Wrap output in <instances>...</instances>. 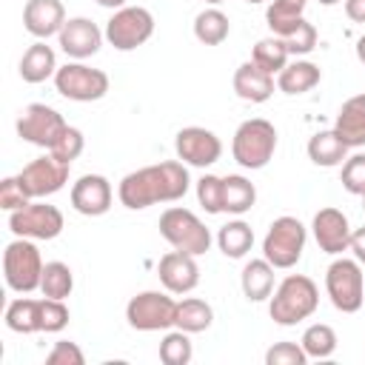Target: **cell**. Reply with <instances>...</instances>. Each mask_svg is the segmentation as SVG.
Wrapping results in <instances>:
<instances>
[{"instance_id": "cell-1", "label": "cell", "mask_w": 365, "mask_h": 365, "mask_svg": "<svg viewBox=\"0 0 365 365\" xmlns=\"http://www.w3.org/2000/svg\"><path fill=\"white\" fill-rule=\"evenodd\" d=\"M188 185H191V177H188L185 163L182 160H165V163L145 165V168H137V171L125 174L120 180L117 197L125 208L143 211V208L157 205V202L182 200Z\"/></svg>"}, {"instance_id": "cell-2", "label": "cell", "mask_w": 365, "mask_h": 365, "mask_svg": "<svg viewBox=\"0 0 365 365\" xmlns=\"http://www.w3.org/2000/svg\"><path fill=\"white\" fill-rule=\"evenodd\" d=\"M319 305V291H317V282L305 274H288L274 297H271V305H268V314L277 325H297L302 319H308Z\"/></svg>"}, {"instance_id": "cell-3", "label": "cell", "mask_w": 365, "mask_h": 365, "mask_svg": "<svg viewBox=\"0 0 365 365\" xmlns=\"http://www.w3.org/2000/svg\"><path fill=\"white\" fill-rule=\"evenodd\" d=\"M277 151V128L274 123L262 120V117H251L245 123H240V128L234 131L231 140V154L242 168H265L271 163Z\"/></svg>"}, {"instance_id": "cell-4", "label": "cell", "mask_w": 365, "mask_h": 365, "mask_svg": "<svg viewBox=\"0 0 365 365\" xmlns=\"http://www.w3.org/2000/svg\"><path fill=\"white\" fill-rule=\"evenodd\" d=\"M160 234L171 248L194 254V257L211 248V231L205 228V222L194 211L180 208V205H171L160 214Z\"/></svg>"}, {"instance_id": "cell-5", "label": "cell", "mask_w": 365, "mask_h": 365, "mask_svg": "<svg viewBox=\"0 0 365 365\" xmlns=\"http://www.w3.org/2000/svg\"><path fill=\"white\" fill-rule=\"evenodd\" d=\"M43 257H40V248L29 240V237H17L6 245L3 251V277H6V285L17 294H31L34 288H40V279H43Z\"/></svg>"}, {"instance_id": "cell-6", "label": "cell", "mask_w": 365, "mask_h": 365, "mask_svg": "<svg viewBox=\"0 0 365 365\" xmlns=\"http://www.w3.org/2000/svg\"><path fill=\"white\" fill-rule=\"evenodd\" d=\"M308 231L297 217H277L268 225V234L262 240V257L274 268H294L305 251Z\"/></svg>"}, {"instance_id": "cell-7", "label": "cell", "mask_w": 365, "mask_h": 365, "mask_svg": "<svg viewBox=\"0 0 365 365\" xmlns=\"http://www.w3.org/2000/svg\"><path fill=\"white\" fill-rule=\"evenodd\" d=\"M325 291L334 302L336 311L342 314H356L365 302V277H362V265L356 259L339 257L328 265L325 271Z\"/></svg>"}, {"instance_id": "cell-8", "label": "cell", "mask_w": 365, "mask_h": 365, "mask_svg": "<svg viewBox=\"0 0 365 365\" xmlns=\"http://www.w3.org/2000/svg\"><path fill=\"white\" fill-rule=\"evenodd\" d=\"M54 86L66 100L74 103H94L103 100L108 91V74L103 68H91L86 63H66L54 74Z\"/></svg>"}, {"instance_id": "cell-9", "label": "cell", "mask_w": 365, "mask_h": 365, "mask_svg": "<svg viewBox=\"0 0 365 365\" xmlns=\"http://www.w3.org/2000/svg\"><path fill=\"white\" fill-rule=\"evenodd\" d=\"M154 34V17L143 6H123L106 23V40L117 51H134Z\"/></svg>"}, {"instance_id": "cell-10", "label": "cell", "mask_w": 365, "mask_h": 365, "mask_svg": "<svg viewBox=\"0 0 365 365\" xmlns=\"http://www.w3.org/2000/svg\"><path fill=\"white\" fill-rule=\"evenodd\" d=\"M177 302L163 291H140L125 305V319L134 331H165L174 328Z\"/></svg>"}, {"instance_id": "cell-11", "label": "cell", "mask_w": 365, "mask_h": 365, "mask_svg": "<svg viewBox=\"0 0 365 365\" xmlns=\"http://www.w3.org/2000/svg\"><path fill=\"white\" fill-rule=\"evenodd\" d=\"M9 228L14 237L29 240H54L63 231V211L48 202H29L9 214Z\"/></svg>"}, {"instance_id": "cell-12", "label": "cell", "mask_w": 365, "mask_h": 365, "mask_svg": "<svg viewBox=\"0 0 365 365\" xmlns=\"http://www.w3.org/2000/svg\"><path fill=\"white\" fill-rule=\"evenodd\" d=\"M68 128V123L63 120L60 111H54L51 106L46 103H31L23 108V114L17 117V134L31 143V145H40V148H51L60 134Z\"/></svg>"}, {"instance_id": "cell-13", "label": "cell", "mask_w": 365, "mask_h": 365, "mask_svg": "<svg viewBox=\"0 0 365 365\" xmlns=\"http://www.w3.org/2000/svg\"><path fill=\"white\" fill-rule=\"evenodd\" d=\"M68 163H60L51 151L31 160L29 165H23V171L17 174L20 185L26 188V194L31 200H43V197H51L57 194L66 182H68Z\"/></svg>"}, {"instance_id": "cell-14", "label": "cell", "mask_w": 365, "mask_h": 365, "mask_svg": "<svg viewBox=\"0 0 365 365\" xmlns=\"http://www.w3.org/2000/svg\"><path fill=\"white\" fill-rule=\"evenodd\" d=\"M174 148H177V157L185 163V165H197V168H205V165H214L222 154V143L214 131L202 128V125H185L177 131V140H174Z\"/></svg>"}, {"instance_id": "cell-15", "label": "cell", "mask_w": 365, "mask_h": 365, "mask_svg": "<svg viewBox=\"0 0 365 365\" xmlns=\"http://www.w3.org/2000/svg\"><path fill=\"white\" fill-rule=\"evenodd\" d=\"M311 231H314V240L319 245V251L325 254H342L351 248V222L348 217L339 211V208H319L314 214V222H311Z\"/></svg>"}, {"instance_id": "cell-16", "label": "cell", "mask_w": 365, "mask_h": 365, "mask_svg": "<svg viewBox=\"0 0 365 365\" xmlns=\"http://www.w3.org/2000/svg\"><path fill=\"white\" fill-rule=\"evenodd\" d=\"M111 182L103 174H83L71 185V208L83 217H103L111 208Z\"/></svg>"}, {"instance_id": "cell-17", "label": "cell", "mask_w": 365, "mask_h": 365, "mask_svg": "<svg viewBox=\"0 0 365 365\" xmlns=\"http://www.w3.org/2000/svg\"><path fill=\"white\" fill-rule=\"evenodd\" d=\"M157 274H160V282L165 285V291H171V294H188L200 282L197 257L185 254V251H177V248L168 251L165 257H160Z\"/></svg>"}, {"instance_id": "cell-18", "label": "cell", "mask_w": 365, "mask_h": 365, "mask_svg": "<svg viewBox=\"0 0 365 365\" xmlns=\"http://www.w3.org/2000/svg\"><path fill=\"white\" fill-rule=\"evenodd\" d=\"M103 37H106V31H100L97 23H91L88 17H71V20H66V26L57 34L60 48L68 57H74V60H86V57L97 54L100 46H103Z\"/></svg>"}, {"instance_id": "cell-19", "label": "cell", "mask_w": 365, "mask_h": 365, "mask_svg": "<svg viewBox=\"0 0 365 365\" xmlns=\"http://www.w3.org/2000/svg\"><path fill=\"white\" fill-rule=\"evenodd\" d=\"M23 26L31 37L48 40L66 26V9L60 0H29L23 6Z\"/></svg>"}, {"instance_id": "cell-20", "label": "cell", "mask_w": 365, "mask_h": 365, "mask_svg": "<svg viewBox=\"0 0 365 365\" xmlns=\"http://www.w3.org/2000/svg\"><path fill=\"white\" fill-rule=\"evenodd\" d=\"M234 91L245 103H265L274 94V74L248 60L234 71Z\"/></svg>"}, {"instance_id": "cell-21", "label": "cell", "mask_w": 365, "mask_h": 365, "mask_svg": "<svg viewBox=\"0 0 365 365\" xmlns=\"http://www.w3.org/2000/svg\"><path fill=\"white\" fill-rule=\"evenodd\" d=\"M334 131L342 137V143L348 148H359L365 145V94H354L342 103Z\"/></svg>"}, {"instance_id": "cell-22", "label": "cell", "mask_w": 365, "mask_h": 365, "mask_svg": "<svg viewBox=\"0 0 365 365\" xmlns=\"http://www.w3.org/2000/svg\"><path fill=\"white\" fill-rule=\"evenodd\" d=\"M51 74H57V57H54V48L46 46L43 40H37L34 46H29L20 57V77L23 83H43L48 80Z\"/></svg>"}, {"instance_id": "cell-23", "label": "cell", "mask_w": 365, "mask_h": 365, "mask_svg": "<svg viewBox=\"0 0 365 365\" xmlns=\"http://www.w3.org/2000/svg\"><path fill=\"white\" fill-rule=\"evenodd\" d=\"M240 285H242L245 299H251V302L268 299L274 294V265L265 257L245 262V268L240 274Z\"/></svg>"}, {"instance_id": "cell-24", "label": "cell", "mask_w": 365, "mask_h": 365, "mask_svg": "<svg viewBox=\"0 0 365 365\" xmlns=\"http://www.w3.org/2000/svg\"><path fill=\"white\" fill-rule=\"evenodd\" d=\"M319 66L311 60H294L277 74V88L282 94H305L319 83Z\"/></svg>"}, {"instance_id": "cell-25", "label": "cell", "mask_w": 365, "mask_h": 365, "mask_svg": "<svg viewBox=\"0 0 365 365\" xmlns=\"http://www.w3.org/2000/svg\"><path fill=\"white\" fill-rule=\"evenodd\" d=\"M308 157L314 165H322V168H334V165H342L345 157H348V145L342 143V137L331 128V131H317L311 140H308Z\"/></svg>"}, {"instance_id": "cell-26", "label": "cell", "mask_w": 365, "mask_h": 365, "mask_svg": "<svg viewBox=\"0 0 365 365\" xmlns=\"http://www.w3.org/2000/svg\"><path fill=\"white\" fill-rule=\"evenodd\" d=\"M257 202V188L251 180H245L242 174H228L222 177V211L225 214H245L251 211Z\"/></svg>"}, {"instance_id": "cell-27", "label": "cell", "mask_w": 365, "mask_h": 365, "mask_svg": "<svg viewBox=\"0 0 365 365\" xmlns=\"http://www.w3.org/2000/svg\"><path fill=\"white\" fill-rule=\"evenodd\" d=\"M214 322V308L200 299V297H188L182 302H177V317H174V328L185 331V334H200L205 328H211Z\"/></svg>"}, {"instance_id": "cell-28", "label": "cell", "mask_w": 365, "mask_h": 365, "mask_svg": "<svg viewBox=\"0 0 365 365\" xmlns=\"http://www.w3.org/2000/svg\"><path fill=\"white\" fill-rule=\"evenodd\" d=\"M217 245L228 259H240L254 245V231L245 220H231L217 231Z\"/></svg>"}, {"instance_id": "cell-29", "label": "cell", "mask_w": 365, "mask_h": 365, "mask_svg": "<svg viewBox=\"0 0 365 365\" xmlns=\"http://www.w3.org/2000/svg\"><path fill=\"white\" fill-rule=\"evenodd\" d=\"M40 302L31 297H17L6 308V328L14 334H37L40 331Z\"/></svg>"}, {"instance_id": "cell-30", "label": "cell", "mask_w": 365, "mask_h": 365, "mask_svg": "<svg viewBox=\"0 0 365 365\" xmlns=\"http://www.w3.org/2000/svg\"><path fill=\"white\" fill-rule=\"evenodd\" d=\"M308 0H271L268 11H265V20H268V29L277 34V37H285L291 34L299 20H302V11H305Z\"/></svg>"}, {"instance_id": "cell-31", "label": "cell", "mask_w": 365, "mask_h": 365, "mask_svg": "<svg viewBox=\"0 0 365 365\" xmlns=\"http://www.w3.org/2000/svg\"><path fill=\"white\" fill-rule=\"evenodd\" d=\"M231 31L228 17L220 9H205L194 17V37L205 46H220Z\"/></svg>"}, {"instance_id": "cell-32", "label": "cell", "mask_w": 365, "mask_h": 365, "mask_svg": "<svg viewBox=\"0 0 365 365\" xmlns=\"http://www.w3.org/2000/svg\"><path fill=\"white\" fill-rule=\"evenodd\" d=\"M288 57H291V51H288V46H285V40L277 37V34L259 40V43L254 46V51H251V60H254L259 68H265L268 74H279V71L288 66Z\"/></svg>"}, {"instance_id": "cell-33", "label": "cell", "mask_w": 365, "mask_h": 365, "mask_svg": "<svg viewBox=\"0 0 365 365\" xmlns=\"http://www.w3.org/2000/svg\"><path fill=\"white\" fill-rule=\"evenodd\" d=\"M299 345L305 348L308 359H328L334 351H336V331L325 322H317V325H308Z\"/></svg>"}, {"instance_id": "cell-34", "label": "cell", "mask_w": 365, "mask_h": 365, "mask_svg": "<svg viewBox=\"0 0 365 365\" xmlns=\"http://www.w3.org/2000/svg\"><path fill=\"white\" fill-rule=\"evenodd\" d=\"M74 288V277H71V268L60 259L54 262H46L43 268V279H40V291L43 297H51V299H66Z\"/></svg>"}, {"instance_id": "cell-35", "label": "cell", "mask_w": 365, "mask_h": 365, "mask_svg": "<svg viewBox=\"0 0 365 365\" xmlns=\"http://www.w3.org/2000/svg\"><path fill=\"white\" fill-rule=\"evenodd\" d=\"M194 356V348H191V339L185 331H168L160 342V359L165 365H188Z\"/></svg>"}, {"instance_id": "cell-36", "label": "cell", "mask_w": 365, "mask_h": 365, "mask_svg": "<svg viewBox=\"0 0 365 365\" xmlns=\"http://www.w3.org/2000/svg\"><path fill=\"white\" fill-rule=\"evenodd\" d=\"M197 200L208 214H222V177L202 174L197 180Z\"/></svg>"}, {"instance_id": "cell-37", "label": "cell", "mask_w": 365, "mask_h": 365, "mask_svg": "<svg viewBox=\"0 0 365 365\" xmlns=\"http://www.w3.org/2000/svg\"><path fill=\"white\" fill-rule=\"evenodd\" d=\"M66 325H68V308L63 305V299L43 297V302H40V331L57 334Z\"/></svg>"}, {"instance_id": "cell-38", "label": "cell", "mask_w": 365, "mask_h": 365, "mask_svg": "<svg viewBox=\"0 0 365 365\" xmlns=\"http://www.w3.org/2000/svg\"><path fill=\"white\" fill-rule=\"evenodd\" d=\"M83 145H86V140H83V131L80 128H74V125H68L63 134H60V140L48 148L60 163H74L80 154H83Z\"/></svg>"}, {"instance_id": "cell-39", "label": "cell", "mask_w": 365, "mask_h": 365, "mask_svg": "<svg viewBox=\"0 0 365 365\" xmlns=\"http://www.w3.org/2000/svg\"><path fill=\"white\" fill-rule=\"evenodd\" d=\"M342 188L348 194H356V197L365 194V154L345 157V163H342Z\"/></svg>"}, {"instance_id": "cell-40", "label": "cell", "mask_w": 365, "mask_h": 365, "mask_svg": "<svg viewBox=\"0 0 365 365\" xmlns=\"http://www.w3.org/2000/svg\"><path fill=\"white\" fill-rule=\"evenodd\" d=\"M265 362L268 365H305L308 354L297 342H277V345H271L265 351Z\"/></svg>"}, {"instance_id": "cell-41", "label": "cell", "mask_w": 365, "mask_h": 365, "mask_svg": "<svg viewBox=\"0 0 365 365\" xmlns=\"http://www.w3.org/2000/svg\"><path fill=\"white\" fill-rule=\"evenodd\" d=\"M282 40H285V46H288L291 54H308V51H314V46H317V29L302 17L299 26H297L291 34H285Z\"/></svg>"}, {"instance_id": "cell-42", "label": "cell", "mask_w": 365, "mask_h": 365, "mask_svg": "<svg viewBox=\"0 0 365 365\" xmlns=\"http://www.w3.org/2000/svg\"><path fill=\"white\" fill-rule=\"evenodd\" d=\"M29 202H31V197L26 194V188L20 185L17 177H6V180L0 182V208H6V211L11 214V211H17V208H26Z\"/></svg>"}, {"instance_id": "cell-43", "label": "cell", "mask_w": 365, "mask_h": 365, "mask_svg": "<svg viewBox=\"0 0 365 365\" xmlns=\"http://www.w3.org/2000/svg\"><path fill=\"white\" fill-rule=\"evenodd\" d=\"M86 356L80 351L77 342H68V339H60L54 342V348L46 354V365H83Z\"/></svg>"}, {"instance_id": "cell-44", "label": "cell", "mask_w": 365, "mask_h": 365, "mask_svg": "<svg viewBox=\"0 0 365 365\" xmlns=\"http://www.w3.org/2000/svg\"><path fill=\"white\" fill-rule=\"evenodd\" d=\"M348 251H354V259L359 265H365V225L356 228V231H351V248Z\"/></svg>"}, {"instance_id": "cell-45", "label": "cell", "mask_w": 365, "mask_h": 365, "mask_svg": "<svg viewBox=\"0 0 365 365\" xmlns=\"http://www.w3.org/2000/svg\"><path fill=\"white\" fill-rule=\"evenodd\" d=\"M345 14L354 23H365V0H345Z\"/></svg>"}, {"instance_id": "cell-46", "label": "cell", "mask_w": 365, "mask_h": 365, "mask_svg": "<svg viewBox=\"0 0 365 365\" xmlns=\"http://www.w3.org/2000/svg\"><path fill=\"white\" fill-rule=\"evenodd\" d=\"M97 6H103V9H123L125 6V0H94Z\"/></svg>"}, {"instance_id": "cell-47", "label": "cell", "mask_w": 365, "mask_h": 365, "mask_svg": "<svg viewBox=\"0 0 365 365\" xmlns=\"http://www.w3.org/2000/svg\"><path fill=\"white\" fill-rule=\"evenodd\" d=\"M356 60H359V63H365V34L356 40Z\"/></svg>"}, {"instance_id": "cell-48", "label": "cell", "mask_w": 365, "mask_h": 365, "mask_svg": "<svg viewBox=\"0 0 365 365\" xmlns=\"http://www.w3.org/2000/svg\"><path fill=\"white\" fill-rule=\"evenodd\" d=\"M319 3H322V6H336L339 0H319Z\"/></svg>"}, {"instance_id": "cell-49", "label": "cell", "mask_w": 365, "mask_h": 365, "mask_svg": "<svg viewBox=\"0 0 365 365\" xmlns=\"http://www.w3.org/2000/svg\"><path fill=\"white\" fill-rule=\"evenodd\" d=\"M205 3H211V6H217V3H225V0H205Z\"/></svg>"}, {"instance_id": "cell-50", "label": "cell", "mask_w": 365, "mask_h": 365, "mask_svg": "<svg viewBox=\"0 0 365 365\" xmlns=\"http://www.w3.org/2000/svg\"><path fill=\"white\" fill-rule=\"evenodd\" d=\"M362 211H365V194H362Z\"/></svg>"}, {"instance_id": "cell-51", "label": "cell", "mask_w": 365, "mask_h": 365, "mask_svg": "<svg viewBox=\"0 0 365 365\" xmlns=\"http://www.w3.org/2000/svg\"><path fill=\"white\" fill-rule=\"evenodd\" d=\"M245 3H262V0H245Z\"/></svg>"}]
</instances>
